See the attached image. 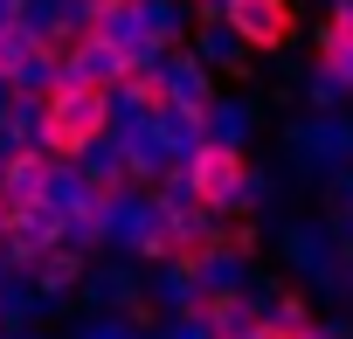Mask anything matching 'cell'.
I'll list each match as a JSON object with an SVG mask.
<instances>
[{
    "instance_id": "44dd1931",
    "label": "cell",
    "mask_w": 353,
    "mask_h": 339,
    "mask_svg": "<svg viewBox=\"0 0 353 339\" xmlns=\"http://www.w3.org/2000/svg\"><path fill=\"white\" fill-rule=\"evenodd\" d=\"M222 229H229V215H215V208H201V201H194V208H166V243L181 249V256L201 249V243H215Z\"/></svg>"
},
{
    "instance_id": "ab89813d",
    "label": "cell",
    "mask_w": 353,
    "mask_h": 339,
    "mask_svg": "<svg viewBox=\"0 0 353 339\" xmlns=\"http://www.w3.org/2000/svg\"><path fill=\"white\" fill-rule=\"evenodd\" d=\"M8 97H14V83H8V70H0V104H8Z\"/></svg>"
},
{
    "instance_id": "836d02e7",
    "label": "cell",
    "mask_w": 353,
    "mask_h": 339,
    "mask_svg": "<svg viewBox=\"0 0 353 339\" xmlns=\"http://www.w3.org/2000/svg\"><path fill=\"white\" fill-rule=\"evenodd\" d=\"M166 49H173V42H159V35H139V42H125V76H159Z\"/></svg>"
},
{
    "instance_id": "e0dca14e",
    "label": "cell",
    "mask_w": 353,
    "mask_h": 339,
    "mask_svg": "<svg viewBox=\"0 0 353 339\" xmlns=\"http://www.w3.org/2000/svg\"><path fill=\"white\" fill-rule=\"evenodd\" d=\"M70 166H77V174L104 194V187H118L125 181V145H118V132H90L77 152H70Z\"/></svg>"
},
{
    "instance_id": "d590c367",
    "label": "cell",
    "mask_w": 353,
    "mask_h": 339,
    "mask_svg": "<svg viewBox=\"0 0 353 339\" xmlns=\"http://www.w3.org/2000/svg\"><path fill=\"white\" fill-rule=\"evenodd\" d=\"M28 49H35V35H28L21 21H0V70H14Z\"/></svg>"
},
{
    "instance_id": "5b68a950",
    "label": "cell",
    "mask_w": 353,
    "mask_h": 339,
    "mask_svg": "<svg viewBox=\"0 0 353 339\" xmlns=\"http://www.w3.org/2000/svg\"><path fill=\"white\" fill-rule=\"evenodd\" d=\"M90 132H104V90H90V83H56V90H49V159H70Z\"/></svg>"
},
{
    "instance_id": "7402d4cb",
    "label": "cell",
    "mask_w": 353,
    "mask_h": 339,
    "mask_svg": "<svg viewBox=\"0 0 353 339\" xmlns=\"http://www.w3.org/2000/svg\"><path fill=\"white\" fill-rule=\"evenodd\" d=\"M201 311H208V332L215 339H250L256 325H263V311L243 298V291H222V298H201Z\"/></svg>"
},
{
    "instance_id": "603a6c76",
    "label": "cell",
    "mask_w": 353,
    "mask_h": 339,
    "mask_svg": "<svg viewBox=\"0 0 353 339\" xmlns=\"http://www.w3.org/2000/svg\"><path fill=\"white\" fill-rule=\"evenodd\" d=\"M319 187H325V229H332L339 256H353V166H339V174H325Z\"/></svg>"
},
{
    "instance_id": "277c9868",
    "label": "cell",
    "mask_w": 353,
    "mask_h": 339,
    "mask_svg": "<svg viewBox=\"0 0 353 339\" xmlns=\"http://www.w3.org/2000/svg\"><path fill=\"white\" fill-rule=\"evenodd\" d=\"M77 305H83V311H139V305H145V263H132V256H111V249H97V256L83 263Z\"/></svg>"
},
{
    "instance_id": "484cf974",
    "label": "cell",
    "mask_w": 353,
    "mask_h": 339,
    "mask_svg": "<svg viewBox=\"0 0 353 339\" xmlns=\"http://www.w3.org/2000/svg\"><path fill=\"white\" fill-rule=\"evenodd\" d=\"M277 208V174L256 159H243V181H236V208L229 215H270Z\"/></svg>"
},
{
    "instance_id": "d4e9b609",
    "label": "cell",
    "mask_w": 353,
    "mask_h": 339,
    "mask_svg": "<svg viewBox=\"0 0 353 339\" xmlns=\"http://www.w3.org/2000/svg\"><path fill=\"white\" fill-rule=\"evenodd\" d=\"M139 28L159 35V42H188L194 8H188V0H139Z\"/></svg>"
},
{
    "instance_id": "d6a6232c",
    "label": "cell",
    "mask_w": 353,
    "mask_h": 339,
    "mask_svg": "<svg viewBox=\"0 0 353 339\" xmlns=\"http://www.w3.org/2000/svg\"><path fill=\"white\" fill-rule=\"evenodd\" d=\"M152 332H159V339H215L201 305H188V311H159V318H152Z\"/></svg>"
},
{
    "instance_id": "bcb514c9",
    "label": "cell",
    "mask_w": 353,
    "mask_h": 339,
    "mask_svg": "<svg viewBox=\"0 0 353 339\" xmlns=\"http://www.w3.org/2000/svg\"><path fill=\"white\" fill-rule=\"evenodd\" d=\"M0 166H8V152H0Z\"/></svg>"
},
{
    "instance_id": "30bf717a",
    "label": "cell",
    "mask_w": 353,
    "mask_h": 339,
    "mask_svg": "<svg viewBox=\"0 0 353 339\" xmlns=\"http://www.w3.org/2000/svg\"><path fill=\"white\" fill-rule=\"evenodd\" d=\"M188 263H194V284H201V298L243 291V284H250V270H256V256H250V249H236L229 236H215V243L188 249Z\"/></svg>"
},
{
    "instance_id": "8d00e7d4",
    "label": "cell",
    "mask_w": 353,
    "mask_h": 339,
    "mask_svg": "<svg viewBox=\"0 0 353 339\" xmlns=\"http://www.w3.org/2000/svg\"><path fill=\"white\" fill-rule=\"evenodd\" d=\"M188 8H194V21H222V14H229V0H188Z\"/></svg>"
},
{
    "instance_id": "cb8c5ba5",
    "label": "cell",
    "mask_w": 353,
    "mask_h": 339,
    "mask_svg": "<svg viewBox=\"0 0 353 339\" xmlns=\"http://www.w3.org/2000/svg\"><path fill=\"white\" fill-rule=\"evenodd\" d=\"M42 201L56 208V215H77V208H90L97 201V187L77 174V166L70 159H49V181H42Z\"/></svg>"
},
{
    "instance_id": "b9f144b4",
    "label": "cell",
    "mask_w": 353,
    "mask_h": 339,
    "mask_svg": "<svg viewBox=\"0 0 353 339\" xmlns=\"http://www.w3.org/2000/svg\"><path fill=\"white\" fill-rule=\"evenodd\" d=\"M0 229H8V201H0Z\"/></svg>"
},
{
    "instance_id": "ba28073f",
    "label": "cell",
    "mask_w": 353,
    "mask_h": 339,
    "mask_svg": "<svg viewBox=\"0 0 353 339\" xmlns=\"http://www.w3.org/2000/svg\"><path fill=\"white\" fill-rule=\"evenodd\" d=\"M152 90H159V104H181V111H201L215 90H222V76L188 49V42H173L166 49V63H159V76H152Z\"/></svg>"
},
{
    "instance_id": "4dcf8cb0",
    "label": "cell",
    "mask_w": 353,
    "mask_h": 339,
    "mask_svg": "<svg viewBox=\"0 0 353 339\" xmlns=\"http://www.w3.org/2000/svg\"><path fill=\"white\" fill-rule=\"evenodd\" d=\"M35 42H49V49H63L70 35H63V0H21V14H14Z\"/></svg>"
},
{
    "instance_id": "7bdbcfd3",
    "label": "cell",
    "mask_w": 353,
    "mask_h": 339,
    "mask_svg": "<svg viewBox=\"0 0 353 339\" xmlns=\"http://www.w3.org/2000/svg\"><path fill=\"white\" fill-rule=\"evenodd\" d=\"M0 277H8V256H0Z\"/></svg>"
},
{
    "instance_id": "8992f818",
    "label": "cell",
    "mask_w": 353,
    "mask_h": 339,
    "mask_svg": "<svg viewBox=\"0 0 353 339\" xmlns=\"http://www.w3.org/2000/svg\"><path fill=\"white\" fill-rule=\"evenodd\" d=\"M250 56H277L291 35H298V8L291 0H229V14H222Z\"/></svg>"
},
{
    "instance_id": "83f0119b",
    "label": "cell",
    "mask_w": 353,
    "mask_h": 339,
    "mask_svg": "<svg viewBox=\"0 0 353 339\" xmlns=\"http://www.w3.org/2000/svg\"><path fill=\"white\" fill-rule=\"evenodd\" d=\"M263 325H270V332H284V339H305V332H312V298H305L298 284H284V291L270 298Z\"/></svg>"
},
{
    "instance_id": "f35d334b",
    "label": "cell",
    "mask_w": 353,
    "mask_h": 339,
    "mask_svg": "<svg viewBox=\"0 0 353 339\" xmlns=\"http://www.w3.org/2000/svg\"><path fill=\"white\" fill-rule=\"evenodd\" d=\"M21 14V0H0V21H14Z\"/></svg>"
},
{
    "instance_id": "5bb4252c",
    "label": "cell",
    "mask_w": 353,
    "mask_h": 339,
    "mask_svg": "<svg viewBox=\"0 0 353 339\" xmlns=\"http://www.w3.org/2000/svg\"><path fill=\"white\" fill-rule=\"evenodd\" d=\"M83 263H90V256H77L70 243H49V249H42V256H35V263H28L21 277H28V284H35L42 298L70 305V298H77V284H83Z\"/></svg>"
},
{
    "instance_id": "6da1fadb",
    "label": "cell",
    "mask_w": 353,
    "mask_h": 339,
    "mask_svg": "<svg viewBox=\"0 0 353 339\" xmlns=\"http://www.w3.org/2000/svg\"><path fill=\"white\" fill-rule=\"evenodd\" d=\"M104 249H111V256H132V263L173 256V243H166V208H159L152 187H139V181L104 187Z\"/></svg>"
},
{
    "instance_id": "7c38bea8",
    "label": "cell",
    "mask_w": 353,
    "mask_h": 339,
    "mask_svg": "<svg viewBox=\"0 0 353 339\" xmlns=\"http://www.w3.org/2000/svg\"><path fill=\"white\" fill-rule=\"evenodd\" d=\"M188 49H194L215 76H250V70H256V56L243 49V35H236L229 21H194V28H188Z\"/></svg>"
},
{
    "instance_id": "f1b7e54d",
    "label": "cell",
    "mask_w": 353,
    "mask_h": 339,
    "mask_svg": "<svg viewBox=\"0 0 353 339\" xmlns=\"http://www.w3.org/2000/svg\"><path fill=\"white\" fill-rule=\"evenodd\" d=\"M90 35H104V42H139L145 28H139V0H97V21H90Z\"/></svg>"
},
{
    "instance_id": "4fadbf2b",
    "label": "cell",
    "mask_w": 353,
    "mask_h": 339,
    "mask_svg": "<svg viewBox=\"0 0 353 339\" xmlns=\"http://www.w3.org/2000/svg\"><path fill=\"white\" fill-rule=\"evenodd\" d=\"M145 305H152V311H188V305H201L194 263H188L181 249L159 256V263H145Z\"/></svg>"
},
{
    "instance_id": "1f68e13d",
    "label": "cell",
    "mask_w": 353,
    "mask_h": 339,
    "mask_svg": "<svg viewBox=\"0 0 353 339\" xmlns=\"http://www.w3.org/2000/svg\"><path fill=\"white\" fill-rule=\"evenodd\" d=\"M312 42H319V63H325V70L353 90V35H339L332 21H319V35H312Z\"/></svg>"
},
{
    "instance_id": "52a82bcc",
    "label": "cell",
    "mask_w": 353,
    "mask_h": 339,
    "mask_svg": "<svg viewBox=\"0 0 353 339\" xmlns=\"http://www.w3.org/2000/svg\"><path fill=\"white\" fill-rule=\"evenodd\" d=\"M201 132H208V145L250 152L256 132H263V104H256V90H215V97L201 104Z\"/></svg>"
},
{
    "instance_id": "4316f807",
    "label": "cell",
    "mask_w": 353,
    "mask_h": 339,
    "mask_svg": "<svg viewBox=\"0 0 353 339\" xmlns=\"http://www.w3.org/2000/svg\"><path fill=\"white\" fill-rule=\"evenodd\" d=\"M346 97H353V90H346V83H339L325 63L298 70V104H305V111H346Z\"/></svg>"
},
{
    "instance_id": "f6af8a7d",
    "label": "cell",
    "mask_w": 353,
    "mask_h": 339,
    "mask_svg": "<svg viewBox=\"0 0 353 339\" xmlns=\"http://www.w3.org/2000/svg\"><path fill=\"white\" fill-rule=\"evenodd\" d=\"M346 118H353V97H346Z\"/></svg>"
},
{
    "instance_id": "f546056e",
    "label": "cell",
    "mask_w": 353,
    "mask_h": 339,
    "mask_svg": "<svg viewBox=\"0 0 353 339\" xmlns=\"http://www.w3.org/2000/svg\"><path fill=\"white\" fill-rule=\"evenodd\" d=\"M8 83H14V90H35V97H49V90H56V49H49V42H35V49H28V56L8 70Z\"/></svg>"
},
{
    "instance_id": "74e56055",
    "label": "cell",
    "mask_w": 353,
    "mask_h": 339,
    "mask_svg": "<svg viewBox=\"0 0 353 339\" xmlns=\"http://www.w3.org/2000/svg\"><path fill=\"white\" fill-rule=\"evenodd\" d=\"M325 21H332L339 35H353V0H332V14H325Z\"/></svg>"
},
{
    "instance_id": "7a4b0ae2",
    "label": "cell",
    "mask_w": 353,
    "mask_h": 339,
    "mask_svg": "<svg viewBox=\"0 0 353 339\" xmlns=\"http://www.w3.org/2000/svg\"><path fill=\"white\" fill-rule=\"evenodd\" d=\"M277 256H284V277H291L305 298L339 305V270H346V256H339L325 215H298V222H284V229H277Z\"/></svg>"
},
{
    "instance_id": "ee69618b",
    "label": "cell",
    "mask_w": 353,
    "mask_h": 339,
    "mask_svg": "<svg viewBox=\"0 0 353 339\" xmlns=\"http://www.w3.org/2000/svg\"><path fill=\"white\" fill-rule=\"evenodd\" d=\"M0 339H21V332H0Z\"/></svg>"
},
{
    "instance_id": "60d3db41",
    "label": "cell",
    "mask_w": 353,
    "mask_h": 339,
    "mask_svg": "<svg viewBox=\"0 0 353 339\" xmlns=\"http://www.w3.org/2000/svg\"><path fill=\"white\" fill-rule=\"evenodd\" d=\"M250 339H284V332H270V325H256V332H250Z\"/></svg>"
},
{
    "instance_id": "8fae6325",
    "label": "cell",
    "mask_w": 353,
    "mask_h": 339,
    "mask_svg": "<svg viewBox=\"0 0 353 339\" xmlns=\"http://www.w3.org/2000/svg\"><path fill=\"white\" fill-rule=\"evenodd\" d=\"M243 159H250V152H229V145H201V152L188 159V174H194V194H201V208H215V215H229V208H236Z\"/></svg>"
},
{
    "instance_id": "9c48e42d",
    "label": "cell",
    "mask_w": 353,
    "mask_h": 339,
    "mask_svg": "<svg viewBox=\"0 0 353 339\" xmlns=\"http://www.w3.org/2000/svg\"><path fill=\"white\" fill-rule=\"evenodd\" d=\"M49 243H63V215H56L49 201L8 208V229H0V256H8V270H28Z\"/></svg>"
},
{
    "instance_id": "d6986e66",
    "label": "cell",
    "mask_w": 353,
    "mask_h": 339,
    "mask_svg": "<svg viewBox=\"0 0 353 339\" xmlns=\"http://www.w3.org/2000/svg\"><path fill=\"white\" fill-rule=\"evenodd\" d=\"M118 145H125V181H139V187H152L159 174H166V145H159V132H152V118L145 125H132V132H118Z\"/></svg>"
},
{
    "instance_id": "3957f363",
    "label": "cell",
    "mask_w": 353,
    "mask_h": 339,
    "mask_svg": "<svg viewBox=\"0 0 353 339\" xmlns=\"http://www.w3.org/2000/svg\"><path fill=\"white\" fill-rule=\"evenodd\" d=\"M284 166L305 181H325L339 166H353V118L346 111H305L284 125Z\"/></svg>"
},
{
    "instance_id": "2e32d148",
    "label": "cell",
    "mask_w": 353,
    "mask_h": 339,
    "mask_svg": "<svg viewBox=\"0 0 353 339\" xmlns=\"http://www.w3.org/2000/svg\"><path fill=\"white\" fill-rule=\"evenodd\" d=\"M152 111H159L152 76H118V83H104V132H132V125H145Z\"/></svg>"
},
{
    "instance_id": "9a60e30c",
    "label": "cell",
    "mask_w": 353,
    "mask_h": 339,
    "mask_svg": "<svg viewBox=\"0 0 353 339\" xmlns=\"http://www.w3.org/2000/svg\"><path fill=\"white\" fill-rule=\"evenodd\" d=\"M63 305L56 298H42L21 270H8V277H0V332H35L42 318H56Z\"/></svg>"
},
{
    "instance_id": "e575fe53",
    "label": "cell",
    "mask_w": 353,
    "mask_h": 339,
    "mask_svg": "<svg viewBox=\"0 0 353 339\" xmlns=\"http://www.w3.org/2000/svg\"><path fill=\"white\" fill-rule=\"evenodd\" d=\"M152 194H159V208H194L201 194H194V174L188 166H166V174L152 181Z\"/></svg>"
},
{
    "instance_id": "7dc6e473",
    "label": "cell",
    "mask_w": 353,
    "mask_h": 339,
    "mask_svg": "<svg viewBox=\"0 0 353 339\" xmlns=\"http://www.w3.org/2000/svg\"><path fill=\"white\" fill-rule=\"evenodd\" d=\"M305 339H319V332H305Z\"/></svg>"
},
{
    "instance_id": "ac0fdd59",
    "label": "cell",
    "mask_w": 353,
    "mask_h": 339,
    "mask_svg": "<svg viewBox=\"0 0 353 339\" xmlns=\"http://www.w3.org/2000/svg\"><path fill=\"white\" fill-rule=\"evenodd\" d=\"M152 132H159V145H166V159H173V166H188V159L208 145L201 111H181V104H159V111H152Z\"/></svg>"
},
{
    "instance_id": "ffe728a7",
    "label": "cell",
    "mask_w": 353,
    "mask_h": 339,
    "mask_svg": "<svg viewBox=\"0 0 353 339\" xmlns=\"http://www.w3.org/2000/svg\"><path fill=\"white\" fill-rule=\"evenodd\" d=\"M42 181H49V152H8V166H0V201L28 208V201H42Z\"/></svg>"
}]
</instances>
